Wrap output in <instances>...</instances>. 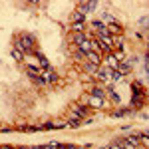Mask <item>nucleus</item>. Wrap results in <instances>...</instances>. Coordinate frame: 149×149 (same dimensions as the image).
Returning a JSON list of instances; mask_svg holds the SVG:
<instances>
[{"label":"nucleus","instance_id":"1","mask_svg":"<svg viewBox=\"0 0 149 149\" xmlns=\"http://www.w3.org/2000/svg\"><path fill=\"white\" fill-rule=\"evenodd\" d=\"M34 44H36V40H34V36H30V34H22L18 38V46L22 48L24 52H34Z\"/></svg>","mask_w":149,"mask_h":149},{"label":"nucleus","instance_id":"2","mask_svg":"<svg viewBox=\"0 0 149 149\" xmlns=\"http://www.w3.org/2000/svg\"><path fill=\"white\" fill-rule=\"evenodd\" d=\"M119 145H121V149H135L139 145V137H135V135H129V137L121 139V141H117Z\"/></svg>","mask_w":149,"mask_h":149},{"label":"nucleus","instance_id":"3","mask_svg":"<svg viewBox=\"0 0 149 149\" xmlns=\"http://www.w3.org/2000/svg\"><path fill=\"white\" fill-rule=\"evenodd\" d=\"M95 6H97L95 2H88V4H86V2H81V4H78V12L86 16V14H88V12H92Z\"/></svg>","mask_w":149,"mask_h":149},{"label":"nucleus","instance_id":"4","mask_svg":"<svg viewBox=\"0 0 149 149\" xmlns=\"http://www.w3.org/2000/svg\"><path fill=\"white\" fill-rule=\"evenodd\" d=\"M42 80H44V84H50V81H56V74L54 72H50V70H42Z\"/></svg>","mask_w":149,"mask_h":149},{"label":"nucleus","instance_id":"5","mask_svg":"<svg viewBox=\"0 0 149 149\" xmlns=\"http://www.w3.org/2000/svg\"><path fill=\"white\" fill-rule=\"evenodd\" d=\"M100 48H102V50H111V38H109V36L100 38Z\"/></svg>","mask_w":149,"mask_h":149},{"label":"nucleus","instance_id":"6","mask_svg":"<svg viewBox=\"0 0 149 149\" xmlns=\"http://www.w3.org/2000/svg\"><path fill=\"white\" fill-rule=\"evenodd\" d=\"M86 60H88L90 64H93V66H97V64L102 62V60H100V54H97V52H90V54L86 56Z\"/></svg>","mask_w":149,"mask_h":149},{"label":"nucleus","instance_id":"7","mask_svg":"<svg viewBox=\"0 0 149 149\" xmlns=\"http://www.w3.org/2000/svg\"><path fill=\"white\" fill-rule=\"evenodd\" d=\"M119 32H121V28H119V24H115V22L107 24V34H113V36H117Z\"/></svg>","mask_w":149,"mask_h":149},{"label":"nucleus","instance_id":"8","mask_svg":"<svg viewBox=\"0 0 149 149\" xmlns=\"http://www.w3.org/2000/svg\"><path fill=\"white\" fill-rule=\"evenodd\" d=\"M86 40H90V38H88V36L84 34V32H78V34H74V42H76L78 46H80V44H84Z\"/></svg>","mask_w":149,"mask_h":149},{"label":"nucleus","instance_id":"9","mask_svg":"<svg viewBox=\"0 0 149 149\" xmlns=\"http://www.w3.org/2000/svg\"><path fill=\"white\" fill-rule=\"evenodd\" d=\"M88 103H90V105H92V107H102L103 105V100H100V97H88Z\"/></svg>","mask_w":149,"mask_h":149},{"label":"nucleus","instance_id":"10","mask_svg":"<svg viewBox=\"0 0 149 149\" xmlns=\"http://www.w3.org/2000/svg\"><path fill=\"white\" fill-rule=\"evenodd\" d=\"M119 74H121V76H123V74H127V72H129V70H131V64H129V62H121V64H119Z\"/></svg>","mask_w":149,"mask_h":149},{"label":"nucleus","instance_id":"11","mask_svg":"<svg viewBox=\"0 0 149 149\" xmlns=\"http://www.w3.org/2000/svg\"><path fill=\"white\" fill-rule=\"evenodd\" d=\"M72 22H74V24H76V22H86V16H84V14H80V12L76 10L74 14H72Z\"/></svg>","mask_w":149,"mask_h":149},{"label":"nucleus","instance_id":"12","mask_svg":"<svg viewBox=\"0 0 149 149\" xmlns=\"http://www.w3.org/2000/svg\"><path fill=\"white\" fill-rule=\"evenodd\" d=\"M92 95H93V97H100V100H103V97H105V90H103V88H95V90L92 92Z\"/></svg>","mask_w":149,"mask_h":149},{"label":"nucleus","instance_id":"13","mask_svg":"<svg viewBox=\"0 0 149 149\" xmlns=\"http://www.w3.org/2000/svg\"><path fill=\"white\" fill-rule=\"evenodd\" d=\"M81 115H84V109H76V111H72V121H74V123H78V119H80Z\"/></svg>","mask_w":149,"mask_h":149},{"label":"nucleus","instance_id":"14","mask_svg":"<svg viewBox=\"0 0 149 149\" xmlns=\"http://www.w3.org/2000/svg\"><path fill=\"white\" fill-rule=\"evenodd\" d=\"M121 78H123V76H121V74H119L117 70H115V72H111V84H115V81H119Z\"/></svg>","mask_w":149,"mask_h":149},{"label":"nucleus","instance_id":"15","mask_svg":"<svg viewBox=\"0 0 149 149\" xmlns=\"http://www.w3.org/2000/svg\"><path fill=\"white\" fill-rule=\"evenodd\" d=\"M139 143H143L145 147H149V135H139Z\"/></svg>","mask_w":149,"mask_h":149},{"label":"nucleus","instance_id":"16","mask_svg":"<svg viewBox=\"0 0 149 149\" xmlns=\"http://www.w3.org/2000/svg\"><path fill=\"white\" fill-rule=\"evenodd\" d=\"M74 30H76V34L78 32H84V22H76L74 24Z\"/></svg>","mask_w":149,"mask_h":149},{"label":"nucleus","instance_id":"17","mask_svg":"<svg viewBox=\"0 0 149 149\" xmlns=\"http://www.w3.org/2000/svg\"><path fill=\"white\" fill-rule=\"evenodd\" d=\"M44 149H60V143H56V141H54V143H48Z\"/></svg>","mask_w":149,"mask_h":149},{"label":"nucleus","instance_id":"18","mask_svg":"<svg viewBox=\"0 0 149 149\" xmlns=\"http://www.w3.org/2000/svg\"><path fill=\"white\" fill-rule=\"evenodd\" d=\"M12 56L16 58V60H22V56H20V52H18V50H14V52H12Z\"/></svg>","mask_w":149,"mask_h":149},{"label":"nucleus","instance_id":"19","mask_svg":"<svg viewBox=\"0 0 149 149\" xmlns=\"http://www.w3.org/2000/svg\"><path fill=\"white\" fill-rule=\"evenodd\" d=\"M109 149H121V145L119 143H113V145H109Z\"/></svg>","mask_w":149,"mask_h":149},{"label":"nucleus","instance_id":"20","mask_svg":"<svg viewBox=\"0 0 149 149\" xmlns=\"http://www.w3.org/2000/svg\"><path fill=\"white\" fill-rule=\"evenodd\" d=\"M18 149H30V147H22V145H20V147H18Z\"/></svg>","mask_w":149,"mask_h":149}]
</instances>
